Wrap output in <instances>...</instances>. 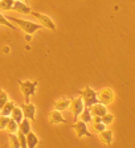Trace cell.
I'll return each mask as SVG.
<instances>
[{
  "label": "cell",
  "mask_w": 135,
  "mask_h": 148,
  "mask_svg": "<svg viewBox=\"0 0 135 148\" xmlns=\"http://www.w3.org/2000/svg\"><path fill=\"white\" fill-rule=\"evenodd\" d=\"M8 18L9 21H13L15 24H17L19 27L21 28V31L27 34H33L34 32L40 31L43 29V25L41 24H37V23L33 21H29V20H23V18H17V17H13V16H6Z\"/></svg>",
  "instance_id": "cell-1"
},
{
  "label": "cell",
  "mask_w": 135,
  "mask_h": 148,
  "mask_svg": "<svg viewBox=\"0 0 135 148\" xmlns=\"http://www.w3.org/2000/svg\"><path fill=\"white\" fill-rule=\"evenodd\" d=\"M19 86H20V90H21L23 95H24V101L25 103H29L31 102V98L34 95V92L37 91V86H39V81H17Z\"/></svg>",
  "instance_id": "cell-2"
},
{
  "label": "cell",
  "mask_w": 135,
  "mask_h": 148,
  "mask_svg": "<svg viewBox=\"0 0 135 148\" xmlns=\"http://www.w3.org/2000/svg\"><path fill=\"white\" fill-rule=\"evenodd\" d=\"M78 95L82 98L86 108H90L93 105L98 103V92L94 89H92L90 86H87V85L82 90H78Z\"/></svg>",
  "instance_id": "cell-3"
},
{
  "label": "cell",
  "mask_w": 135,
  "mask_h": 148,
  "mask_svg": "<svg viewBox=\"0 0 135 148\" xmlns=\"http://www.w3.org/2000/svg\"><path fill=\"white\" fill-rule=\"evenodd\" d=\"M31 15L34 16V17H36L39 21H40V24L43 25L44 28H46V29H50V31L56 32L57 27H56V23L53 21V18L50 17V16L45 15V13H41V12H36V11H32Z\"/></svg>",
  "instance_id": "cell-4"
},
{
  "label": "cell",
  "mask_w": 135,
  "mask_h": 148,
  "mask_svg": "<svg viewBox=\"0 0 135 148\" xmlns=\"http://www.w3.org/2000/svg\"><path fill=\"white\" fill-rule=\"evenodd\" d=\"M72 128L76 131V135L78 139H82V138H85V136L93 138V134L90 132L89 128H87V123H85L82 120H78V122L76 120V122L72 124Z\"/></svg>",
  "instance_id": "cell-5"
},
{
  "label": "cell",
  "mask_w": 135,
  "mask_h": 148,
  "mask_svg": "<svg viewBox=\"0 0 135 148\" xmlns=\"http://www.w3.org/2000/svg\"><path fill=\"white\" fill-rule=\"evenodd\" d=\"M115 99V92L111 87H105L98 92V102L105 106L111 105Z\"/></svg>",
  "instance_id": "cell-6"
},
{
  "label": "cell",
  "mask_w": 135,
  "mask_h": 148,
  "mask_svg": "<svg viewBox=\"0 0 135 148\" xmlns=\"http://www.w3.org/2000/svg\"><path fill=\"white\" fill-rule=\"evenodd\" d=\"M72 112H73L74 120H77V118H80V115L82 114V111L85 110V103H83L81 97H73L72 98Z\"/></svg>",
  "instance_id": "cell-7"
},
{
  "label": "cell",
  "mask_w": 135,
  "mask_h": 148,
  "mask_svg": "<svg viewBox=\"0 0 135 148\" xmlns=\"http://www.w3.org/2000/svg\"><path fill=\"white\" fill-rule=\"evenodd\" d=\"M49 123L53 124V126H57V124H66L68 120L62 116L61 111L53 110V111H50V114H49Z\"/></svg>",
  "instance_id": "cell-8"
},
{
  "label": "cell",
  "mask_w": 135,
  "mask_h": 148,
  "mask_svg": "<svg viewBox=\"0 0 135 148\" xmlns=\"http://www.w3.org/2000/svg\"><path fill=\"white\" fill-rule=\"evenodd\" d=\"M21 108H23V112H24V118L29 120H34L36 118V106L33 103H23L21 105Z\"/></svg>",
  "instance_id": "cell-9"
},
{
  "label": "cell",
  "mask_w": 135,
  "mask_h": 148,
  "mask_svg": "<svg viewBox=\"0 0 135 148\" xmlns=\"http://www.w3.org/2000/svg\"><path fill=\"white\" fill-rule=\"evenodd\" d=\"M12 9L19 13H23V15H31V12H32L31 7L28 5L25 1H21V0H15Z\"/></svg>",
  "instance_id": "cell-10"
},
{
  "label": "cell",
  "mask_w": 135,
  "mask_h": 148,
  "mask_svg": "<svg viewBox=\"0 0 135 148\" xmlns=\"http://www.w3.org/2000/svg\"><path fill=\"white\" fill-rule=\"evenodd\" d=\"M90 112H92V115H93V118L94 116H99V118H102L106 112H109L107 111V106H105V105H102V103H95V105H93L92 107H90Z\"/></svg>",
  "instance_id": "cell-11"
},
{
  "label": "cell",
  "mask_w": 135,
  "mask_h": 148,
  "mask_svg": "<svg viewBox=\"0 0 135 148\" xmlns=\"http://www.w3.org/2000/svg\"><path fill=\"white\" fill-rule=\"evenodd\" d=\"M72 106V98H66V97H62V98L57 99L54 102V110L59 111H64Z\"/></svg>",
  "instance_id": "cell-12"
},
{
  "label": "cell",
  "mask_w": 135,
  "mask_h": 148,
  "mask_svg": "<svg viewBox=\"0 0 135 148\" xmlns=\"http://www.w3.org/2000/svg\"><path fill=\"white\" fill-rule=\"evenodd\" d=\"M99 139H101V142L106 145H111L114 142V132L111 130L106 128L105 131L99 132Z\"/></svg>",
  "instance_id": "cell-13"
},
{
  "label": "cell",
  "mask_w": 135,
  "mask_h": 148,
  "mask_svg": "<svg viewBox=\"0 0 135 148\" xmlns=\"http://www.w3.org/2000/svg\"><path fill=\"white\" fill-rule=\"evenodd\" d=\"M16 107V103L13 101H8L6 105L3 106V108L0 110V115H3V116H11L12 114L13 108Z\"/></svg>",
  "instance_id": "cell-14"
},
{
  "label": "cell",
  "mask_w": 135,
  "mask_h": 148,
  "mask_svg": "<svg viewBox=\"0 0 135 148\" xmlns=\"http://www.w3.org/2000/svg\"><path fill=\"white\" fill-rule=\"evenodd\" d=\"M39 143H40V139H39V136L36 135L34 132H29L27 135V144H28V148H36L37 145H39Z\"/></svg>",
  "instance_id": "cell-15"
},
{
  "label": "cell",
  "mask_w": 135,
  "mask_h": 148,
  "mask_svg": "<svg viewBox=\"0 0 135 148\" xmlns=\"http://www.w3.org/2000/svg\"><path fill=\"white\" fill-rule=\"evenodd\" d=\"M11 118L15 120L16 123L20 124V123H21V120L24 119V112H23V108H21V107H17V106H16V107L13 108L12 114H11Z\"/></svg>",
  "instance_id": "cell-16"
},
{
  "label": "cell",
  "mask_w": 135,
  "mask_h": 148,
  "mask_svg": "<svg viewBox=\"0 0 135 148\" xmlns=\"http://www.w3.org/2000/svg\"><path fill=\"white\" fill-rule=\"evenodd\" d=\"M19 131L23 132L24 135H28V134L31 132V122H29V119L24 118V119L21 120V123L19 124Z\"/></svg>",
  "instance_id": "cell-17"
},
{
  "label": "cell",
  "mask_w": 135,
  "mask_h": 148,
  "mask_svg": "<svg viewBox=\"0 0 135 148\" xmlns=\"http://www.w3.org/2000/svg\"><path fill=\"white\" fill-rule=\"evenodd\" d=\"M80 118H81V120L82 122H85V123H92L93 122V115H92V112H90V108H86L85 107V110L82 111V114L80 115Z\"/></svg>",
  "instance_id": "cell-18"
},
{
  "label": "cell",
  "mask_w": 135,
  "mask_h": 148,
  "mask_svg": "<svg viewBox=\"0 0 135 148\" xmlns=\"http://www.w3.org/2000/svg\"><path fill=\"white\" fill-rule=\"evenodd\" d=\"M8 139H9V147L11 148H20V140H19L17 135L8 134Z\"/></svg>",
  "instance_id": "cell-19"
},
{
  "label": "cell",
  "mask_w": 135,
  "mask_h": 148,
  "mask_svg": "<svg viewBox=\"0 0 135 148\" xmlns=\"http://www.w3.org/2000/svg\"><path fill=\"white\" fill-rule=\"evenodd\" d=\"M7 131H8V134H16L19 132V123H16L15 120L11 118L8 122V126H7Z\"/></svg>",
  "instance_id": "cell-20"
},
{
  "label": "cell",
  "mask_w": 135,
  "mask_h": 148,
  "mask_svg": "<svg viewBox=\"0 0 135 148\" xmlns=\"http://www.w3.org/2000/svg\"><path fill=\"white\" fill-rule=\"evenodd\" d=\"M15 0H0V9L3 11H11L13 8Z\"/></svg>",
  "instance_id": "cell-21"
},
{
  "label": "cell",
  "mask_w": 135,
  "mask_h": 148,
  "mask_svg": "<svg viewBox=\"0 0 135 148\" xmlns=\"http://www.w3.org/2000/svg\"><path fill=\"white\" fill-rule=\"evenodd\" d=\"M93 122H94V123H93V128H94L95 132H102V131H105L106 127H107L105 123H102V120H94L93 119Z\"/></svg>",
  "instance_id": "cell-22"
},
{
  "label": "cell",
  "mask_w": 135,
  "mask_h": 148,
  "mask_svg": "<svg viewBox=\"0 0 135 148\" xmlns=\"http://www.w3.org/2000/svg\"><path fill=\"white\" fill-rule=\"evenodd\" d=\"M101 119H102V123H105L106 126H110V124L114 123L115 118H114V115L111 114V112H106V114H105L101 118Z\"/></svg>",
  "instance_id": "cell-23"
},
{
  "label": "cell",
  "mask_w": 135,
  "mask_h": 148,
  "mask_svg": "<svg viewBox=\"0 0 135 148\" xmlns=\"http://www.w3.org/2000/svg\"><path fill=\"white\" fill-rule=\"evenodd\" d=\"M0 25H6V27H8V28H11V29H13V31H16L17 28L15 27V25L12 24V23H9V20L4 15H1L0 13Z\"/></svg>",
  "instance_id": "cell-24"
},
{
  "label": "cell",
  "mask_w": 135,
  "mask_h": 148,
  "mask_svg": "<svg viewBox=\"0 0 135 148\" xmlns=\"http://www.w3.org/2000/svg\"><path fill=\"white\" fill-rule=\"evenodd\" d=\"M7 102H8V94H7V91H4V90L0 87V110L3 108V106L6 105Z\"/></svg>",
  "instance_id": "cell-25"
},
{
  "label": "cell",
  "mask_w": 135,
  "mask_h": 148,
  "mask_svg": "<svg viewBox=\"0 0 135 148\" xmlns=\"http://www.w3.org/2000/svg\"><path fill=\"white\" fill-rule=\"evenodd\" d=\"M9 119H11V116H3V115H0V131H3V130L7 128Z\"/></svg>",
  "instance_id": "cell-26"
},
{
  "label": "cell",
  "mask_w": 135,
  "mask_h": 148,
  "mask_svg": "<svg viewBox=\"0 0 135 148\" xmlns=\"http://www.w3.org/2000/svg\"><path fill=\"white\" fill-rule=\"evenodd\" d=\"M17 136H19V140H20V148H28V144H27V135H24L23 132H20V131H19Z\"/></svg>",
  "instance_id": "cell-27"
},
{
  "label": "cell",
  "mask_w": 135,
  "mask_h": 148,
  "mask_svg": "<svg viewBox=\"0 0 135 148\" xmlns=\"http://www.w3.org/2000/svg\"><path fill=\"white\" fill-rule=\"evenodd\" d=\"M21 1H23V0H21ZM24 1H27V0H24Z\"/></svg>",
  "instance_id": "cell-28"
}]
</instances>
